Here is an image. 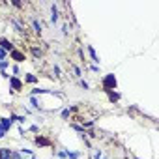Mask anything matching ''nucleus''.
<instances>
[{
	"label": "nucleus",
	"instance_id": "f257e3e1",
	"mask_svg": "<svg viewBox=\"0 0 159 159\" xmlns=\"http://www.w3.org/2000/svg\"><path fill=\"white\" fill-rule=\"evenodd\" d=\"M103 90L105 92H112V90H116V86H118V81H116V77L112 75V73H109V75H105L103 77Z\"/></svg>",
	"mask_w": 159,
	"mask_h": 159
},
{
	"label": "nucleus",
	"instance_id": "f03ea898",
	"mask_svg": "<svg viewBox=\"0 0 159 159\" xmlns=\"http://www.w3.org/2000/svg\"><path fill=\"white\" fill-rule=\"evenodd\" d=\"M0 49H4L6 52H11V51H13V43L8 41L6 38H0Z\"/></svg>",
	"mask_w": 159,
	"mask_h": 159
},
{
	"label": "nucleus",
	"instance_id": "7ed1b4c3",
	"mask_svg": "<svg viewBox=\"0 0 159 159\" xmlns=\"http://www.w3.org/2000/svg\"><path fill=\"white\" fill-rule=\"evenodd\" d=\"M10 56H11L15 62H25V52H21V51H17V49H13V51L10 52Z\"/></svg>",
	"mask_w": 159,
	"mask_h": 159
},
{
	"label": "nucleus",
	"instance_id": "20e7f679",
	"mask_svg": "<svg viewBox=\"0 0 159 159\" xmlns=\"http://www.w3.org/2000/svg\"><path fill=\"white\" fill-rule=\"evenodd\" d=\"M10 86H11L13 90H21V88H23L25 84H23V83L19 81L17 77H10Z\"/></svg>",
	"mask_w": 159,
	"mask_h": 159
},
{
	"label": "nucleus",
	"instance_id": "39448f33",
	"mask_svg": "<svg viewBox=\"0 0 159 159\" xmlns=\"http://www.w3.org/2000/svg\"><path fill=\"white\" fill-rule=\"evenodd\" d=\"M13 157V150L10 148H0V159H11Z\"/></svg>",
	"mask_w": 159,
	"mask_h": 159
},
{
	"label": "nucleus",
	"instance_id": "423d86ee",
	"mask_svg": "<svg viewBox=\"0 0 159 159\" xmlns=\"http://www.w3.org/2000/svg\"><path fill=\"white\" fill-rule=\"evenodd\" d=\"M11 125H13V120L11 118H2V120H0V127H2L4 131H8Z\"/></svg>",
	"mask_w": 159,
	"mask_h": 159
},
{
	"label": "nucleus",
	"instance_id": "0eeeda50",
	"mask_svg": "<svg viewBox=\"0 0 159 159\" xmlns=\"http://www.w3.org/2000/svg\"><path fill=\"white\" fill-rule=\"evenodd\" d=\"M36 144L38 146H51V140L45 137H36Z\"/></svg>",
	"mask_w": 159,
	"mask_h": 159
},
{
	"label": "nucleus",
	"instance_id": "6e6552de",
	"mask_svg": "<svg viewBox=\"0 0 159 159\" xmlns=\"http://www.w3.org/2000/svg\"><path fill=\"white\" fill-rule=\"evenodd\" d=\"M51 11H52V15H51V23H56V21H58V8L52 4V6H51Z\"/></svg>",
	"mask_w": 159,
	"mask_h": 159
},
{
	"label": "nucleus",
	"instance_id": "1a4fd4ad",
	"mask_svg": "<svg viewBox=\"0 0 159 159\" xmlns=\"http://www.w3.org/2000/svg\"><path fill=\"white\" fill-rule=\"evenodd\" d=\"M107 94H109V101H111V103H116V101L120 99V94H118V92H107Z\"/></svg>",
	"mask_w": 159,
	"mask_h": 159
},
{
	"label": "nucleus",
	"instance_id": "9d476101",
	"mask_svg": "<svg viewBox=\"0 0 159 159\" xmlns=\"http://www.w3.org/2000/svg\"><path fill=\"white\" fill-rule=\"evenodd\" d=\"M26 83H30V84L38 83V77H36V75H32V73H28V75H26Z\"/></svg>",
	"mask_w": 159,
	"mask_h": 159
},
{
	"label": "nucleus",
	"instance_id": "9b49d317",
	"mask_svg": "<svg viewBox=\"0 0 159 159\" xmlns=\"http://www.w3.org/2000/svg\"><path fill=\"white\" fill-rule=\"evenodd\" d=\"M32 54H34V58H41L43 51H41V49H38V47H32Z\"/></svg>",
	"mask_w": 159,
	"mask_h": 159
},
{
	"label": "nucleus",
	"instance_id": "f8f14e48",
	"mask_svg": "<svg viewBox=\"0 0 159 159\" xmlns=\"http://www.w3.org/2000/svg\"><path fill=\"white\" fill-rule=\"evenodd\" d=\"M88 52H90V56H92V60L98 64L99 62V58H98V54H96V51H94V47H88Z\"/></svg>",
	"mask_w": 159,
	"mask_h": 159
},
{
	"label": "nucleus",
	"instance_id": "ddd939ff",
	"mask_svg": "<svg viewBox=\"0 0 159 159\" xmlns=\"http://www.w3.org/2000/svg\"><path fill=\"white\" fill-rule=\"evenodd\" d=\"M32 26H34V30H36V32H38V34H39V32H41V25H39V23H38V21H36V19H34V21H32Z\"/></svg>",
	"mask_w": 159,
	"mask_h": 159
},
{
	"label": "nucleus",
	"instance_id": "4468645a",
	"mask_svg": "<svg viewBox=\"0 0 159 159\" xmlns=\"http://www.w3.org/2000/svg\"><path fill=\"white\" fill-rule=\"evenodd\" d=\"M8 66H10V64H8V60H0V71H4Z\"/></svg>",
	"mask_w": 159,
	"mask_h": 159
},
{
	"label": "nucleus",
	"instance_id": "2eb2a0df",
	"mask_svg": "<svg viewBox=\"0 0 159 159\" xmlns=\"http://www.w3.org/2000/svg\"><path fill=\"white\" fill-rule=\"evenodd\" d=\"M67 157H69V159H77V157H79V153H77V152H69V150H67Z\"/></svg>",
	"mask_w": 159,
	"mask_h": 159
},
{
	"label": "nucleus",
	"instance_id": "dca6fc26",
	"mask_svg": "<svg viewBox=\"0 0 159 159\" xmlns=\"http://www.w3.org/2000/svg\"><path fill=\"white\" fill-rule=\"evenodd\" d=\"M71 127H73L75 131H79V133H84V129H83V125H77V124H73Z\"/></svg>",
	"mask_w": 159,
	"mask_h": 159
},
{
	"label": "nucleus",
	"instance_id": "f3484780",
	"mask_svg": "<svg viewBox=\"0 0 159 159\" xmlns=\"http://www.w3.org/2000/svg\"><path fill=\"white\" fill-rule=\"evenodd\" d=\"M69 112H71L69 109H64V111H62V118H64V120H66V118H69Z\"/></svg>",
	"mask_w": 159,
	"mask_h": 159
},
{
	"label": "nucleus",
	"instance_id": "a211bd4d",
	"mask_svg": "<svg viewBox=\"0 0 159 159\" xmlns=\"http://www.w3.org/2000/svg\"><path fill=\"white\" fill-rule=\"evenodd\" d=\"M73 73H75V77H81V67L75 66V67H73Z\"/></svg>",
	"mask_w": 159,
	"mask_h": 159
},
{
	"label": "nucleus",
	"instance_id": "6ab92c4d",
	"mask_svg": "<svg viewBox=\"0 0 159 159\" xmlns=\"http://www.w3.org/2000/svg\"><path fill=\"white\" fill-rule=\"evenodd\" d=\"M30 103H32V105H34V107H36V109H38V107H39V105H38V99H36V98H34V96H32V98H30Z\"/></svg>",
	"mask_w": 159,
	"mask_h": 159
},
{
	"label": "nucleus",
	"instance_id": "aec40b11",
	"mask_svg": "<svg viewBox=\"0 0 159 159\" xmlns=\"http://www.w3.org/2000/svg\"><path fill=\"white\" fill-rule=\"evenodd\" d=\"M6 56H8V52H6V51H4V49H0V60H4V58H6Z\"/></svg>",
	"mask_w": 159,
	"mask_h": 159
},
{
	"label": "nucleus",
	"instance_id": "412c9836",
	"mask_svg": "<svg viewBox=\"0 0 159 159\" xmlns=\"http://www.w3.org/2000/svg\"><path fill=\"white\" fill-rule=\"evenodd\" d=\"M58 157H60V159H66V157H67V152H58Z\"/></svg>",
	"mask_w": 159,
	"mask_h": 159
},
{
	"label": "nucleus",
	"instance_id": "4be33fe9",
	"mask_svg": "<svg viewBox=\"0 0 159 159\" xmlns=\"http://www.w3.org/2000/svg\"><path fill=\"white\" fill-rule=\"evenodd\" d=\"M81 86H83V88H84V90H88V88H90V86H88V83H86V81H81Z\"/></svg>",
	"mask_w": 159,
	"mask_h": 159
},
{
	"label": "nucleus",
	"instance_id": "5701e85b",
	"mask_svg": "<svg viewBox=\"0 0 159 159\" xmlns=\"http://www.w3.org/2000/svg\"><path fill=\"white\" fill-rule=\"evenodd\" d=\"M94 159H101V152H96V155H94Z\"/></svg>",
	"mask_w": 159,
	"mask_h": 159
},
{
	"label": "nucleus",
	"instance_id": "b1692460",
	"mask_svg": "<svg viewBox=\"0 0 159 159\" xmlns=\"http://www.w3.org/2000/svg\"><path fill=\"white\" fill-rule=\"evenodd\" d=\"M103 159H107V157H103Z\"/></svg>",
	"mask_w": 159,
	"mask_h": 159
},
{
	"label": "nucleus",
	"instance_id": "393cba45",
	"mask_svg": "<svg viewBox=\"0 0 159 159\" xmlns=\"http://www.w3.org/2000/svg\"><path fill=\"white\" fill-rule=\"evenodd\" d=\"M137 159H139V157H137Z\"/></svg>",
	"mask_w": 159,
	"mask_h": 159
},
{
	"label": "nucleus",
	"instance_id": "a878e982",
	"mask_svg": "<svg viewBox=\"0 0 159 159\" xmlns=\"http://www.w3.org/2000/svg\"><path fill=\"white\" fill-rule=\"evenodd\" d=\"M32 159H34V157H32Z\"/></svg>",
	"mask_w": 159,
	"mask_h": 159
}]
</instances>
